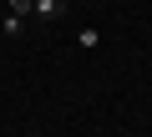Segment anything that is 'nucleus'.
Masks as SVG:
<instances>
[{
  "mask_svg": "<svg viewBox=\"0 0 152 137\" xmlns=\"http://www.w3.org/2000/svg\"><path fill=\"white\" fill-rule=\"evenodd\" d=\"M36 10V0H10V15H31Z\"/></svg>",
  "mask_w": 152,
  "mask_h": 137,
  "instance_id": "7ed1b4c3",
  "label": "nucleus"
},
{
  "mask_svg": "<svg viewBox=\"0 0 152 137\" xmlns=\"http://www.w3.org/2000/svg\"><path fill=\"white\" fill-rule=\"evenodd\" d=\"M31 15L51 26V21H61V15H66V0H36V10H31Z\"/></svg>",
  "mask_w": 152,
  "mask_h": 137,
  "instance_id": "f257e3e1",
  "label": "nucleus"
},
{
  "mask_svg": "<svg viewBox=\"0 0 152 137\" xmlns=\"http://www.w3.org/2000/svg\"><path fill=\"white\" fill-rule=\"evenodd\" d=\"M26 137H41V132H26Z\"/></svg>",
  "mask_w": 152,
  "mask_h": 137,
  "instance_id": "20e7f679",
  "label": "nucleus"
},
{
  "mask_svg": "<svg viewBox=\"0 0 152 137\" xmlns=\"http://www.w3.org/2000/svg\"><path fill=\"white\" fill-rule=\"evenodd\" d=\"M0 31H5V36H26V15H10V10H5V21H0Z\"/></svg>",
  "mask_w": 152,
  "mask_h": 137,
  "instance_id": "f03ea898",
  "label": "nucleus"
}]
</instances>
